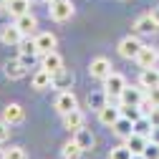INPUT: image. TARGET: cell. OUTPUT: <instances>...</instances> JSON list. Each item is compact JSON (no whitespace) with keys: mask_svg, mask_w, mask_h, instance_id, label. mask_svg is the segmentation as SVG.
Here are the masks:
<instances>
[{"mask_svg":"<svg viewBox=\"0 0 159 159\" xmlns=\"http://www.w3.org/2000/svg\"><path fill=\"white\" fill-rule=\"evenodd\" d=\"M157 58H159L157 48L142 46V51H139V56H136V63H139V68H152V66H157Z\"/></svg>","mask_w":159,"mask_h":159,"instance_id":"obj_11","label":"cell"},{"mask_svg":"<svg viewBox=\"0 0 159 159\" xmlns=\"http://www.w3.org/2000/svg\"><path fill=\"white\" fill-rule=\"evenodd\" d=\"M111 129H114V134H116L119 139H129V136L134 134V121L126 119V116H119V121H116Z\"/></svg>","mask_w":159,"mask_h":159,"instance_id":"obj_13","label":"cell"},{"mask_svg":"<svg viewBox=\"0 0 159 159\" xmlns=\"http://www.w3.org/2000/svg\"><path fill=\"white\" fill-rule=\"evenodd\" d=\"M3 159H28V154H25L23 147H10V149L3 152Z\"/></svg>","mask_w":159,"mask_h":159,"instance_id":"obj_28","label":"cell"},{"mask_svg":"<svg viewBox=\"0 0 159 159\" xmlns=\"http://www.w3.org/2000/svg\"><path fill=\"white\" fill-rule=\"evenodd\" d=\"M23 35H25V33L18 28L15 23H8V25L0 28V41H3L5 46H18V43L23 41Z\"/></svg>","mask_w":159,"mask_h":159,"instance_id":"obj_6","label":"cell"},{"mask_svg":"<svg viewBox=\"0 0 159 159\" xmlns=\"http://www.w3.org/2000/svg\"><path fill=\"white\" fill-rule=\"evenodd\" d=\"M89 76L96 78V81H106L111 76V61L109 58H93L91 66H89Z\"/></svg>","mask_w":159,"mask_h":159,"instance_id":"obj_5","label":"cell"},{"mask_svg":"<svg viewBox=\"0 0 159 159\" xmlns=\"http://www.w3.org/2000/svg\"><path fill=\"white\" fill-rule=\"evenodd\" d=\"M48 3H51V0H48Z\"/></svg>","mask_w":159,"mask_h":159,"instance_id":"obj_38","label":"cell"},{"mask_svg":"<svg viewBox=\"0 0 159 159\" xmlns=\"http://www.w3.org/2000/svg\"><path fill=\"white\" fill-rule=\"evenodd\" d=\"M126 142V147L134 152V154H144V149H147V144H149V136H144V134H131L129 139H124Z\"/></svg>","mask_w":159,"mask_h":159,"instance_id":"obj_14","label":"cell"},{"mask_svg":"<svg viewBox=\"0 0 159 159\" xmlns=\"http://www.w3.org/2000/svg\"><path fill=\"white\" fill-rule=\"evenodd\" d=\"M48 13H51V18L56 23H63V20H68V18L73 15V3L71 0H51Z\"/></svg>","mask_w":159,"mask_h":159,"instance_id":"obj_2","label":"cell"},{"mask_svg":"<svg viewBox=\"0 0 159 159\" xmlns=\"http://www.w3.org/2000/svg\"><path fill=\"white\" fill-rule=\"evenodd\" d=\"M73 109H78L76 96H73L71 91H61V93H58V98H56V111L61 114V116H66V114L73 111Z\"/></svg>","mask_w":159,"mask_h":159,"instance_id":"obj_7","label":"cell"},{"mask_svg":"<svg viewBox=\"0 0 159 159\" xmlns=\"http://www.w3.org/2000/svg\"><path fill=\"white\" fill-rule=\"evenodd\" d=\"M8 126H10V124L0 121V142H5V139H8Z\"/></svg>","mask_w":159,"mask_h":159,"instance_id":"obj_32","label":"cell"},{"mask_svg":"<svg viewBox=\"0 0 159 159\" xmlns=\"http://www.w3.org/2000/svg\"><path fill=\"white\" fill-rule=\"evenodd\" d=\"M28 8H30V0H8V5H5V10H8V13L13 15V18L30 13Z\"/></svg>","mask_w":159,"mask_h":159,"instance_id":"obj_19","label":"cell"},{"mask_svg":"<svg viewBox=\"0 0 159 159\" xmlns=\"http://www.w3.org/2000/svg\"><path fill=\"white\" fill-rule=\"evenodd\" d=\"M131 159H144V154H134V157H131Z\"/></svg>","mask_w":159,"mask_h":159,"instance_id":"obj_36","label":"cell"},{"mask_svg":"<svg viewBox=\"0 0 159 159\" xmlns=\"http://www.w3.org/2000/svg\"><path fill=\"white\" fill-rule=\"evenodd\" d=\"M73 134H76L73 139H76V142H78V144L84 147V152L93 147V134H91L89 129H84V126H81V129H78V131H73Z\"/></svg>","mask_w":159,"mask_h":159,"instance_id":"obj_23","label":"cell"},{"mask_svg":"<svg viewBox=\"0 0 159 159\" xmlns=\"http://www.w3.org/2000/svg\"><path fill=\"white\" fill-rule=\"evenodd\" d=\"M139 86H144V91L147 89H154V86H159V68H142V76H139Z\"/></svg>","mask_w":159,"mask_h":159,"instance_id":"obj_12","label":"cell"},{"mask_svg":"<svg viewBox=\"0 0 159 159\" xmlns=\"http://www.w3.org/2000/svg\"><path fill=\"white\" fill-rule=\"evenodd\" d=\"M144 98H147L144 86H126L119 96V106H139Z\"/></svg>","mask_w":159,"mask_h":159,"instance_id":"obj_3","label":"cell"},{"mask_svg":"<svg viewBox=\"0 0 159 159\" xmlns=\"http://www.w3.org/2000/svg\"><path fill=\"white\" fill-rule=\"evenodd\" d=\"M18 46H20V53H25V56H41V53H38V46H35V38L30 41L28 35H23V41Z\"/></svg>","mask_w":159,"mask_h":159,"instance_id":"obj_24","label":"cell"},{"mask_svg":"<svg viewBox=\"0 0 159 159\" xmlns=\"http://www.w3.org/2000/svg\"><path fill=\"white\" fill-rule=\"evenodd\" d=\"M154 28H157V23H154L152 13H147V15H142V18H136V23H134V30H136V33H152Z\"/></svg>","mask_w":159,"mask_h":159,"instance_id":"obj_22","label":"cell"},{"mask_svg":"<svg viewBox=\"0 0 159 159\" xmlns=\"http://www.w3.org/2000/svg\"><path fill=\"white\" fill-rule=\"evenodd\" d=\"M5 76L13 78V81H18V78H23L25 76V63L18 58V61H8L5 63Z\"/></svg>","mask_w":159,"mask_h":159,"instance_id":"obj_18","label":"cell"},{"mask_svg":"<svg viewBox=\"0 0 159 159\" xmlns=\"http://www.w3.org/2000/svg\"><path fill=\"white\" fill-rule=\"evenodd\" d=\"M142 41H139L136 35H126L121 43H119V56L121 58H126V61H136V56H139V51H142Z\"/></svg>","mask_w":159,"mask_h":159,"instance_id":"obj_4","label":"cell"},{"mask_svg":"<svg viewBox=\"0 0 159 159\" xmlns=\"http://www.w3.org/2000/svg\"><path fill=\"white\" fill-rule=\"evenodd\" d=\"M63 159H81V154H84V147L76 142V139H71V142H66L63 144Z\"/></svg>","mask_w":159,"mask_h":159,"instance_id":"obj_20","label":"cell"},{"mask_svg":"<svg viewBox=\"0 0 159 159\" xmlns=\"http://www.w3.org/2000/svg\"><path fill=\"white\" fill-rule=\"evenodd\" d=\"M23 119H25V111H23L20 104H8V106L3 109V121L10 124V126H13V124H20Z\"/></svg>","mask_w":159,"mask_h":159,"instance_id":"obj_10","label":"cell"},{"mask_svg":"<svg viewBox=\"0 0 159 159\" xmlns=\"http://www.w3.org/2000/svg\"><path fill=\"white\" fill-rule=\"evenodd\" d=\"M131 157H134V152H131L126 144L114 147V149H111V154H109V159H131Z\"/></svg>","mask_w":159,"mask_h":159,"instance_id":"obj_26","label":"cell"},{"mask_svg":"<svg viewBox=\"0 0 159 159\" xmlns=\"http://www.w3.org/2000/svg\"><path fill=\"white\" fill-rule=\"evenodd\" d=\"M147 119L152 121V126H159V106H152V111L147 114Z\"/></svg>","mask_w":159,"mask_h":159,"instance_id":"obj_31","label":"cell"},{"mask_svg":"<svg viewBox=\"0 0 159 159\" xmlns=\"http://www.w3.org/2000/svg\"><path fill=\"white\" fill-rule=\"evenodd\" d=\"M0 159H3V152H0Z\"/></svg>","mask_w":159,"mask_h":159,"instance_id":"obj_37","label":"cell"},{"mask_svg":"<svg viewBox=\"0 0 159 159\" xmlns=\"http://www.w3.org/2000/svg\"><path fill=\"white\" fill-rule=\"evenodd\" d=\"M41 68H46V71H51V73L56 76V73H61V71H63V58L58 56L56 51L43 53V58H41Z\"/></svg>","mask_w":159,"mask_h":159,"instance_id":"obj_9","label":"cell"},{"mask_svg":"<svg viewBox=\"0 0 159 159\" xmlns=\"http://www.w3.org/2000/svg\"><path fill=\"white\" fill-rule=\"evenodd\" d=\"M121 116L131 119V121H139V119L147 116V114L142 111V106H121Z\"/></svg>","mask_w":159,"mask_h":159,"instance_id":"obj_25","label":"cell"},{"mask_svg":"<svg viewBox=\"0 0 159 159\" xmlns=\"http://www.w3.org/2000/svg\"><path fill=\"white\" fill-rule=\"evenodd\" d=\"M15 25L20 28V30H23L25 35H30V33H33V28H35V15H33V13L18 15V18H15Z\"/></svg>","mask_w":159,"mask_h":159,"instance_id":"obj_21","label":"cell"},{"mask_svg":"<svg viewBox=\"0 0 159 159\" xmlns=\"http://www.w3.org/2000/svg\"><path fill=\"white\" fill-rule=\"evenodd\" d=\"M126 89V78L121 76V73H114L111 71V76L104 81V98L111 104V101H119V96H121V91Z\"/></svg>","mask_w":159,"mask_h":159,"instance_id":"obj_1","label":"cell"},{"mask_svg":"<svg viewBox=\"0 0 159 159\" xmlns=\"http://www.w3.org/2000/svg\"><path fill=\"white\" fill-rule=\"evenodd\" d=\"M147 98L154 104V106H159V86H154V89H147Z\"/></svg>","mask_w":159,"mask_h":159,"instance_id":"obj_30","label":"cell"},{"mask_svg":"<svg viewBox=\"0 0 159 159\" xmlns=\"http://www.w3.org/2000/svg\"><path fill=\"white\" fill-rule=\"evenodd\" d=\"M149 13H152V18H154V23H157V28H159V5H157V8H152Z\"/></svg>","mask_w":159,"mask_h":159,"instance_id":"obj_34","label":"cell"},{"mask_svg":"<svg viewBox=\"0 0 159 159\" xmlns=\"http://www.w3.org/2000/svg\"><path fill=\"white\" fill-rule=\"evenodd\" d=\"M144 159H159V144L152 142V139H149V144L144 149Z\"/></svg>","mask_w":159,"mask_h":159,"instance_id":"obj_29","label":"cell"},{"mask_svg":"<svg viewBox=\"0 0 159 159\" xmlns=\"http://www.w3.org/2000/svg\"><path fill=\"white\" fill-rule=\"evenodd\" d=\"M5 5H8V0H0V8H3V10H5Z\"/></svg>","mask_w":159,"mask_h":159,"instance_id":"obj_35","label":"cell"},{"mask_svg":"<svg viewBox=\"0 0 159 159\" xmlns=\"http://www.w3.org/2000/svg\"><path fill=\"white\" fill-rule=\"evenodd\" d=\"M149 139H152V142H157V144H159V126H154V129H152Z\"/></svg>","mask_w":159,"mask_h":159,"instance_id":"obj_33","label":"cell"},{"mask_svg":"<svg viewBox=\"0 0 159 159\" xmlns=\"http://www.w3.org/2000/svg\"><path fill=\"white\" fill-rule=\"evenodd\" d=\"M84 121H86V119H84V114L78 111V109H73V111H68V114L63 116V126H66L68 131H78V129L84 126Z\"/></svg>","mask_w":159,"mask_h":159,"instance_id":"obj_17","label":"cell"},{"mask_svg":"<svg viewBox=\"0 0 159 159\" xmlns=\"http://www.w3.org/2000/svg\"><path fill=\"white\" fill-rule=\"evenodd\" d=\"M119 116H121V106H111V104H104L98 109V121L104 126H114L119 121Z\"/></svg>","mask_w":159,"mask_h":159,"instance_id":"obj_8","label":"cell"},{"mask_svg":"<svg viewBox=\"0 0 159 159\" xmlns=\"http://www.w3.org/2000/svg\"><path fill=\"white\" fill-rule=\"evenodd\" d=\"M152 129H154V126H152V121H149L147 116H142L139 121H134V131H136V134H144V136H149V134H152Z\"/></svg>","mask_w":159,"mask_h":159,"instance_id":"obj_27","label":"cell"},{"mask_svg":"<svg viewBox=\"0 0 159 159\" xmlns=\"http://www.w3.org/2000/svg\"><path fill=\"white\" fill-rule=\"evenodd\" d=\"M51 86H53V73L46 71V68H38L35 76H33V89L43 91V89H51Z\"/></svg>","mask_w":159,"mask_h":159,"instance_id":"obj_15","label":"cell"},{"mask_svg":"<svg viewBox=\"0 0 159 159\" xmlns=\"http://www.w3.org/2000/svg\"><path fill=\"white\" fill-rule=\"evenodd\" d=\"M35 46H38V53H51L56 48V35L53 33H38L35 35Z\"/></svg>","mask_w":159,"mask_h":159,"instance_id":"obj_16","label":"cell"}]
</instances>
